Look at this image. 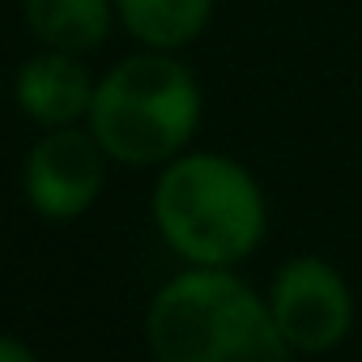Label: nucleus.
Wrapping results in <instances>:
<instances>
[{"label": "nucleus", "instance_id": "20e7f679", "mask_svg": "<svg viewBox=\"0 0 362 362\" xmlns=\"http://www.w3.org/2000/svg\"><path fill=\"white\" fill-rule=\"evenodd\" d=\"M264 298L294 354H332L354 328V290L324 256H290Z\"/></svg>", "mask_w": 362, "mask_h": 362}, {"label": "nucleus", "instance_id": "0eeeda50", "mask_svg": "<svg viewBox=\"0 0 362 362\" xmlns=\"http://www.w3.org/2000/svg\"><path fill=\"white\" fill-rule=\"evenodd\" d=\"M115 22L149 52H184L209 30L214 0H115Z\"/></svg>", "mask_w": 362, "mask_h": 362}, {"label": "nucleus", "instance_id": "7ed1b4c3", "mask_svg": "<svg viewBox=\"0 0 362 362\" xmlns=\"http://www.w3.org/2000/svg\"><path fill=\"white\" fill-rule=\"evenodd\" d=\"M205 115L197 73L175 52H132L115 60L90 103V132L119 166H166L188 149Z\"/></svg>", "mask_w": 362, "mask_h": 362}, {"label": "nucleus", "instance_id": "f03ea898", "mask_svg": "<svg viewBox=\"0 0 362 362\" xmlns=\"http://www.w3.org/2000/svg\"><path fill=\"white\" fill-rule=\"evenodd\" d=\"M145 345L153 362H294L269 298L235 269L175 273L145 311Z\"/></svg>", "mask_w": 362, "mask_h": 362}, {"label": "nucleus", "instance_id": "1a4fd4ad", "mask_svg": "<svg viewBox=\"0 0 362 362\" xmlns=\"http://www.w3.org/2000/svg\"><path fill=\"white\" fill-rule=\"evenodd\" d=\"M0 362H39V354H35L22 337L0 332Z\"/></svg>", "mask_w": 362, "mask_h": 362}, {"label": "nucleus", "instance_id": "39448f33", "mask_svg": "<svg viewBox=\"0 0 362 362\" xmlns=\"http://www.w3.org/2000/svg\"><path fill=\"white\" fill-rule=\"evenodd\" d=\"M107 153L90 128H43L22 162L26 205L47 222H73L94 209L107 184Z\"/></svg>", "mask_w": 362, "mask_h": 362}, {"label": "nucleus", "instance_id": "423d86ee", "mask_svg": "<svg viewBox=\"0 0 362 362\" xmlns=\"http://www.w3.org/2000/svg\"><path fill=\"white\" fill-rule=\"evenodd\" d=\"M94 86L98 77H90L81 56L43 47L30 60H22L13 77V98L39 128H69L90 115Z\"/></svg>", "mask_w": 362, "mask_h": 362}, {"label": "nucleus", "instance_id": "6e6552de", "mask_svg": "<svg viewBox=\"0 0 362 362\" xmlns=\"http://www.w3.org/2000/svg\"><path fill=\"white\" fill-rule=\"evenodd\" d=\"M26 30L56 52H98L115 26V0H22Z\"/></svg>", "mask_w": 362, "mask_h": 362}, {"label": "nucleus", "instance_id": "f257e3e1", "mask_svg": "<svg viewBox=\"0 0 362 362\" xmlns=\"http://www.w3.org/2000/svg\"><path fill=\"white\" fill-rule=\"evenodd\" d=\"M149 214L162 243L201 269L243 264L269 230V205L256 175L239 158L214 149H184L170 158L158 170Z\"/></svg>", "mask_w": 362, "mask_h": 362}]
</instances>
